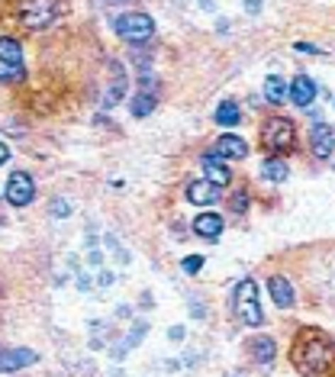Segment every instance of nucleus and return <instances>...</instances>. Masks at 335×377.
Segmentation results:
<instances>
[{"label": "nucleus", "instance_id": "f257e3e1", "mask_svg": "<svg viewBox=\"0 0 335 377\" xmlns=\"http://www.w3.org/2000/svg\"><path fill=\"white\" fill-rule=\"evenodd\" d=\"M332 358H335V345L326 332H319V329L303 332L290 351V361L300 374H322V371H329Z\"/></svg>", "mask_w": 335, "mask_h": 377}, {"label": "nucleus", "instance_id": "f03ea898", "mask_svg": "<svg viewBox=\"0 0 335 377\" xmlns=\"http://www.w3.org/2000/svg\"><path fill=\"white\" fill-rule=\"evenodd\" d=\"M58 16V0H16V20L26 29H45Z\"/></svg>", "mask_w": 335, "mask_h": 377}, {"label": "nucleus", "instance_id": "7ed1b4c3", "mask_svg": "<svg viewBox=\"0 0 335 377\" xmlns=\"http://www.w3.org/2000/svg\"><path fill=\"white\" fill-rule=\"evenodd\" d=\"M236 313L248 326H261L265 322V313H261V303H258V284L251 278L236 284Z\"/></svg>", "mask_w": 335, "mask_h": 377}, {"label": "nucleus", "instance_id": "20e7f679", "mask_svg": "<svg viewBox=\"0 0 335 377\" xmlns=\"http://www.w3.org/2000/svg\"><path fill=\"white\" fill-rule=\"evenodd\" d=\"M116 35L129 45H142L155 35V23L148 13H123L116 20Z\"/></svg>", "mask_w": 335, "mask_h": 377}, {"label": "nucleus", "instance_id": "39448f33", "mask_svg": "<svg viewBox=\"0 0 335 377\" xmlns=\"http://www.w3.org/2000/svg\"><path fill=\"white\" fill-rule=\"evenodd\" d=\"M261 139H265L268 152L284 155V152H290V148H293V142H297V133H293V123H290V119L274 116V119H268V123H265V133H261Z\"/></svg>", "mask_w": 335, "mask_h": 377}, {"label": "nucleus", "instance_id": "423d86ee", "mask_svg": "<svg viewBox=\"0 0 335 377\" xmlns=\"http://www.w3.org/2000/svg\"><path fill=\"white\" fill-rule=\"evenodd\" d=\"M35 197V181L26 175V171H13L7 181V200L13 207H29Z\"/></svg>", "mask_w": 335, "mask_h": 377}, {"label": "nucleus", "instance_id": "0eeeda50", "mask_svg": "<svg viewBox=\"0 0 335 377\" xmlns=\"http://www.w3.org/2000/svg\"><path fill=\"white\" fill-rule=\"evenodd\" d=\"M203 175H207V181H213L216 187H226V184L232 181L229 168H226V158L216 152H207L203 155Z\"/></svg>", "mask_w": 335, "mask_h": 377}, {"label": "nucleus", "instance_id": "6e6552de", "mask_svg": "<svg viewBox=\"0 0 335 377\" xmlns=\"http://www.w3.org/2000/svg\"><path fill=\"white\" fill-rule=\"evenodd\" d=\"M35 361L33 349H4L0 351V374H10V371H20L26 364Z\"/></svg>", "mask_w": 335, "mask_h": 377}, {"label": "nucleus", "instance_id": "1a4fd4ad", "mask_svg": "<svg viewBox=\"0 0 335 377\" xmlns=\"http://www.w3.org/2000/svg\"><path fill=\"white\" fill-rule=\"evenodd\" d=\"M309 146H313V155L316 158H329L335 148V133L329 129L326 123H316L313 126V136H309Z\"/></svg>", "mask_w": 335, "mask_h": 377}, {"label": "nucleus", "instance_id": "9d476101", "mask_svg": "<svg viewBox=\"0 0 335 377\" xmlns=\"http://www.w3.org/2000/svg\"><path fill=\"white\" fill-rule=\"evenodd\" d=\"M268 293H271V300L278 303L280 310H290L293 303H297V297H293V287L287 278H280V274H274L271 280H268Z\"/></svg>", "mask_w": 335, "mask_h": 377}, {"label": "nucleus", "instance_id": "9b49d317", "mask_svg": "<svg viewBox=\"0 0 335 377\" xmlns=\"http://www.w3.org/2000/svg\"><path fill=\"white\" fill-rule=\"evenodd\" d=\"M187 200L197 203V207H209V203L219 200V187L213 181H207V177H203V181H194L187 187Z\"/></svg>", "mask_w": 335, "mask_h": 377}, {"label": "nucleus", "instance_id": "f8f14e48", "mask_svg": "<svg viewBox=\"0 0 335 377\" xmlns=\"http://www.w3.org/2000/svg\"><path fill=\"white\" fill-rule=\"evenodd\" d=\"M290 100L297 106H303V110H307V106L316 100V84H313V77H307V75L293 77V84H290Z\"/></svg>", "mask_w": 335, "mask_h": 377}, {"label": "nucleus", "instance_id": "ddd939ff", "mask_svg": "<svg viewBox=\"0 0 335 377\" xmlns=\"http://www.w3.org/2000/svg\"><path fill=\"white\" fill-rule=\"evenodd\" d=\"M194 232L200 239H219L223 236V217H216V213H200V217L194 219Z\"/></svg>", "mask_w": 335, "mask_h": 377}, {"label": "nucleus", "instance_id": "4468645a", "mask_svg": "<svg viewBox=\"0 0 335 377\" xmlns=\"http://www.w3.org/2000/svg\"><path fill=\"white\" fill-rule=\"evenodd\" d=\"M216 155H223V158H245L248 155V146H245V139H238V136L226 133L216 139Z\"/></svg>", "mask_w": 335, "mask_h": 377}, {"label": "nucleus", "instance_id": "2eb2a0df", "mask_svg": "<svg viewBox=\"0 0 335 377\" xmlns=\"http://www.w3.org/2000/svg\"><path fill=\"white\" fill-rule=\"evenodd\" d=\"M0 65H13V68L23 65V45L13 35H0Z\"/></svg>", "mask_w": 335, "mask_h": 377}, {"label": "nucleus", "instance_id": "dca6fc26", "mask_svg": "<svg viewBox=\"0 0 335 377\" xmlns=\"http://www.w3.org/2000/svg\"><path fill=\"white\" fill-rule=\"evenodd\" d=\"M251 355H255V361L261 364H271L274 355H278V345H274V339H268V335H261V339H251Z\"/></svg>", "mask_w": 335, "mask_h": 377}, {"label": "nucleus", "instance_id": "f3484780", "mask_svg": "<svg viewBox=\"0 0 335 377\" xmlns=\"http://www.w3.org/2000/svg\"><path fill=\"white\" fill-rule=\"evenodd\" d=\"M265 97H268V104H274V106L284 104V100L290 97V87L284 84V77H278V75L268 77L265 81Z\"/></svg>", "mask_w": 335, "mask_h": 377}, {"label": "nucleus", "instance_id": "a211bd4d", "mask_svg": "<svg viewBox=\"0 0 335 377\" xmlns=\"http://www.w3.org/2000/svg\"><path fill=\"white\" fill-rule=\"evenodd\" d=\"M287 175H290V168L284 165V158H268L265 165H261V177L265 181H274V184H284Z\"/></svg>", "mask_w": 335, "mask_h": 377}, {"label": "nucleus", "instance_id": "6ab92c4d", "mask_svg": "<svg viewBox=\"0 0 335 377\" xmlns=\"http://www.w3.org/2000/svg\"><path fill=\"white\" fill-rule=\"evenodd\" d=\"M238 119H242V113H238V106L232 104V100L219 104V110H216V123H219V126H236Z\"/></svg>", "mask_w": 335, "mask_h": 377}, {"label": "nucleus", "instance_id": "aec40b11", "mask_svg": "<svg viewBox=\"0 0 335 377\" xmlns=\"http://www.w3.org/2000/svg\"><path fill=\"white\" fill-rule=\"evenodd\" d=\"M155 110V97H152V94H148V91H142V94H136V97H133V116H148V113H152Z\"/></svg>", "mask_w": 335, "mask_h": 377}, {"label": "nucleus", "instance_id": "412c9836", "mask_svg": "<svg viewBox=\"0 0 335 377\" xmlns=\"http://www.w3.org/2000/svg\"><path fill=\"white\" fill-rule=\"evenodd\" d=\"M113 75H116V81H113V87H110V94L104 97V106H113L119 97H123V91H126V81H123V68L119 65H113Z\"/></svg>", "mask_w": 335, "mask_h": 377}, {"label": "nucleus", "instance_id": "4be33fe9", "mask_svg": "<svg viewBox=\"0 0 335 377\" xmlns=\"http://www.w3.org/2000/svg\"><path fill=\"white\" fill-rule=\"evenodd\" d=\"M23 77H26V71H23V65H20V68H13V65H0V81L16 84V81H23Z\"/></svg>", "mask_w": 335, "mask_h": 377}, {"label": "nucleus", "instance_id": "5701e85b", "mask_svg": "<svg viewBox=\"0 0 335 377\" xmlns=\"http://www.w3.org/2000/svg\"><path fill=\"white\" fill-rule=\"evenodd\" d=\"M181 268H184V274H197L203 268V258H200V255H190V258L181 261Z\"/></svg>", "mask_w": 335, "mask_h": 377}, {"label": "nucleus", "instance_id": "b1692460", "mask_svg": "<svg viewBox=\"0 0 335 377\" xmlns=\"http://www.w3.org/2000/svg\"><path fill=\"white\" fill-rule=\"evenodd\" d=\"M52 213H55V217H68V213H71V207H68V203H65V200H55V203H52Z\"/></svg>", "mask_w": 335, "mask_h": 377}, {"label": "nucleus", "instance_id": "393cba45", "mask_svg": "<svg viewBox=\"0 0 335 377\" xmlns=\"http://www.w3.org/2000/svg\"><path fill=\"white\" fill-rule=\"evenodd\" d=\"M245 203H248V197L238 190V194H236V203H232V209H236V213H245Z\"/></svg>", "mask_w": 335, "mask_h": 377}, {"label": "nucleus", "instance_id": "a878e982", "mask_svg": "<svg viewBox=\"0 0 335 377\" xmlns=\"http://www.w3.org/2000/svg\"><path fill=\"white\" fill-rule=\"evenodd\" d=\"M168 339H171V342H181V339H184V329L181 326H171V329H168Z\"/></svg>", "mask_w": 335, "mask_h": 377}, {"label": "nucleus", "instance_id": "bb28decb", "mask_svg": "<svg viewBox=\"0 0 335 377\" xmlns=\"http://www.w3.org/2000/svg\"><path fill=\"white\" fill-rule=\"evenodd\" d=\"M245 7H248V13H258V10H261V0H248Z\"/></svg>", "mask_w": 335, "mask_h": 377}, {"label": "nucleus", "instance_id": "cd10ccee", "mask_svg": "<svg viewBox=\"0 0 335 377\" xmlns=\"http://www.w3.org/2000/svg\"><path fill=\"white\" fill-rule=\"evenodd\" d=\"M7 158H10V148L4 146V142H0V165H4V161H7Z\"/></svg>", "mask_w": 335, "mask_h": 377}, {"label": "nucleus", "instance_id": "c85d7f7f", "mask_svg": "<svg viewBox=\"0 0 335 377\" xmlns=\"http://www.w3.org/2000/svg\"><path fill=\"white\" fill-rule=\"evenodd\" d=\"M106 4H123V0H106Z\"/></svg>", "mask_w": 335, "mask_h": 377}]
</instances>
